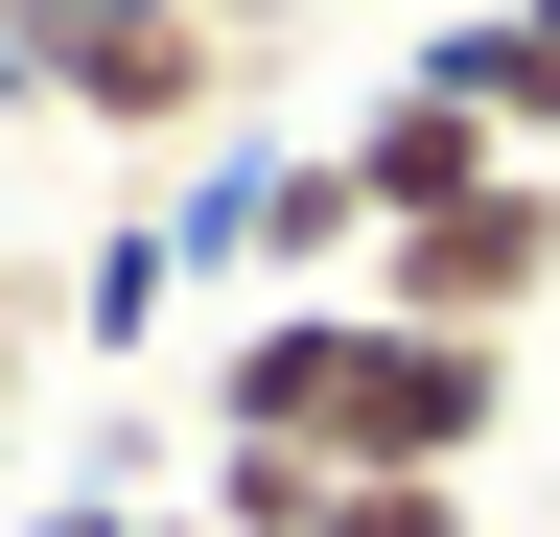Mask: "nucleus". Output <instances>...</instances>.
I'll return each instance as SVG.
<instances>
[{
    "mask_svg": "<svg viewBox=\"0 0 560 537\" xmlns=\"http://www.w3.org/2000/svg\"><path fill=\"white\" fill-rule=\"evenodd\" d=\"M490 421H514V351H444L397 304H234V351H210V444H304L327 491H374V467L467 491Z\"/></svg>",
    "mask_w": 560,
    "mask_h": 537,
    "instance_id": "nucleus-1",
    "label": "nucleus"
},
{
    "mask_svg": "<svg viewBox=\"0 0 560 537\" xmlns=\"http://www.w3.org/2000/svg\"><path fill=\"white\" fill-rule=\"evenodd\" d=\"M280 47H234L210 0H0V94L70 117V141H117V164H187V141H234Z\"/></svg>",
    "mask_w": 560,
    "mask_h": 537,
    "instance_id": "nucleus-2",
    "label": "nucleus"
},
{
    "mask_svg": "<svg viewBox=\"0 0 560 537\" xmlns=\"http://www.w3.org/2000/svg\"><path fill=\"white\" fill-rule=\"evenodd\" d=\"M350 304L444 327V351H514V327L560 304V164H514V187H467V211H420V234H374V281H350Z\"/></svg>",
    "mask_w": 560,
    "mask_h": 537,
    "instance_id": "nucleus-3",
    "label": "nucleus"
},
{
    "mask_svg": "<svg viewBox=\"0 0 560 537\" xmlns=\"http://www.w3.org/2000/svg\"><path fill=\"white\" fill-rule=\"evenodd\" d=\"M210 234H234L257 304H350V281H374V187H350V164H257Z\"/></svg>",
    "mask_w": 560,
    "mask_h": 537,
    "instance_id": "nucleus-4",
    "label": "nucleus"
},
{
    "mask_svg": "<svg viewBox=\"0 0 560 537\" xmlns=\"http://www.w3.org/2000/svg\"><path fill=\"white\" fill-rule=\"evenodd\" d=\"M350 187H374V234H420V211H467V187H514V141H490V117L444 94V71H397L374 117H350V141H327Z\"/></svg>",
    "mask_w": 560,
    "mask_h": 537,
    "instance_id": "nucleus-5",
    "label": "nucleus"
},
{
    "mask_svg": "<svg viewBox=\"0 0 560 537\" xmlns=\"http://www.w3.org/2000/svg\"><path fill=\"white\" fill-rule=\"evenodd\" d=\"M420 71H444L490 141H514V164H560V0H467V24L420 47Z\"/></svg>",
    "mask_w": 560,
    "mask_h": 537,
    "instance_id": "nucleus-6",
    "label": "nucleus"
},
{
    "mask_svg": "<svg viewBox=\"0 0 560 537\" xmlns=\"http://www.w3.org/2000/svg\"><path fill=\"white\" fill-rule=\"evenodd\" d=\"M70 304H94V281H70L47 234H0V444L47 421V351H70Z\"/></svg>",
    "mask_w": 560,
    "mask_h": 537,
    "instance_id": "nucleus-7",
    "label": "nucleus"
},
{
    "mask_svg": "<svg viewBox=\"0 0 560 537\" xmlns=\"http://www.w3.org/2000/svg\"><path fill=\"white\" fill-rule=\"evenodd\" d=\"M187 514H210V537H304V514H327V467H304V444H210V467H187Z\"/></svg>",
    "mask_w": 560,
    "mask_h": 537,
    "instance_id": "nucleus-8",
    "label": "nucleus"
},
{
    "mask_svg": "<svg viewBox=\"0 0 560 537\" xmlns=\"http://www.w3.org/2000/svg\"><path fill=\"white\" fill-rule=\"evenodd\" d=\"M304 537H490V514H467V491H420V467H374V491H327Z\"/></svg>",
    "mask_w": 560,
    "mask_h": 537,
    "instance_id": "nucleus-9",
    "label": "nucleus"
},
{
    "mask_svg": "<svg viewBox=\"0 0 560 537\" xmlns=\"http://www.w3.org/2000/svg\"><path fill=\"white\" fill-rule=\"evenodd\" d=\"M210 24H234V47H304V24H327V0H210Z\"/></svg>",
    "mask_w": 560,
    "mask_h": 537,
    "instance_id": "nucleus-10",
    "label": "nucleus"
},
{
    "mask_svg": "<svg viewBox=\"0 0 560 537\" xmlns=\"http://www.w3.org/2000/svg\"><path fill=\"white\" fill-rule=\"evenodd\" d=\"M24 537H117V514H24Z\"/></svg>",
    "mask_w": 560,
    "mask_h": 537,
    "instance_id": "nucleus-11",
    "label": "nucleus"
},
{
    "mask_svg": "<svg viewBox=\"0 0 560 537\" xmlns=\"http://www.w3.org/2000/svg\"><path fill=\"white\" fill-rule=\"evenodd\" d=\"M117 537H210V514H117Z\"/></svg>",
    "mask_w": 560,
    "mask_h": 537,
    "instance_id": "nucleus-12",
    "label": "nucleus"
}]
</instances>
